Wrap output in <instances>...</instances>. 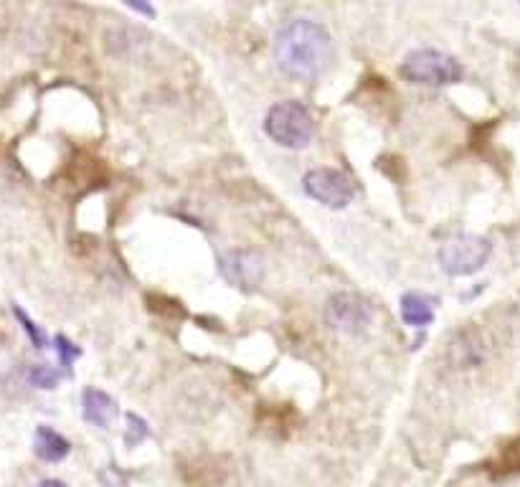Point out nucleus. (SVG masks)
I'll list each match as a JSON object with an SVG mask.
<instances>
[{
  "label": "nucleus",
  "instance_id": "1",
  "mask_svg": "<svg viewBox=\"0 0 520 487\" xmlns=\"http://www.w3.org/2000/svg\"><path fill=\"white\" fill-rule=\"evenodd\" d=\"M335 46L330 33L310 18H295L274 39V59L295 82H315L330 69Z\"/></svg>",
  "mask_w": 520,
  "mask_h": 487
},
{
  "label": "nucleus",
  "instance_id": "2",
  "mask_svg": "<svg viewBox=\"0 0 520 487\" xmlns=\"http://www.w3.org/2000/svg\"><path fill=\"white\" fill-rule=\"evenodd\" d=\"M399 74L409 84H419V87H449V84L462 82L465 69L452 54L437 49H416L401 61Z\"/></svg>",
  "mask_w": 520,
  "mask_h": 487
},
{
  "label": "nucleus",
  "instance_id": "3",
  "mask_svg": "<svg viewBox=\"0 0 520 487\" xmlns=\"http://www.w3.org/2000/svg\"><path fill=\"white\" fill-rule=\"evenodd\" d=\"M264 130L282 148L300 150L310 145L312 135H315V120H312L305 104L297 102V99H285L267 112Z\"/></svg>",
  "mask_w": 520,
  "mask_h": 487
},
{
  "label": "nucleus",
  "instance_id": "4",
  "mask_svg": "<svg viewBox=\"0 0 520 487\" xmlns=\"http://www.w3.org/2000/svg\"><path fill=\"white\" fill-rule=\"evenodd\" d=\"M493 254V241L477 234H460L444 241L437 259L439 267L452 277H470L488 264Z\"/></svg>",
  "mask_w": 520,
  "mask_h": 487
},
{
  "label": "nucleus",
  "instance_id": "5",
  "mask_svg": "<svg viewBox=\"0 0 520 487\" xmlns=\"http://www.w3.org/2000/svg\"><path fill=\"white\" fill-rule=\"evenodd\" d=\"M325 323L345 335L366 333L368 325L373 323V307L363 297L340 292V295L330 297L325 305Z\"/></svg>",
  "mask_w": 520,
  "mask_h": 487
},
{
  "label": "nucleus",
  "instance_id": "6",
  "mask_svg": "<svg viewBox=\"0 0 520 487\" xmlns=\"http://www.w3.org/2000/svg\"><path fill=\"white\" fill-rule=\"evenodd\" d=\"M305 193L328 208H345L356 196V186L343 170L315 168L305 176Z\"/></svg>",
  "mask_w": 520,
  "mask_h": 487
},
{
  "label": "nucleus",
  "instance_id": "7",
  "mask_svg": "<svg viewBox=\"0 0 520 487\" xmlns=\"http://www.w3.org/2000/svg\"><path fill=\"white\" fill-rule=\"evenodd\" d=\"M219 272L231 287L252 292L264 282L267 264H264V257L259 252H252V249H234V252H226L224 257H221Z\"/></svg>",
  "mask_w": 520,
  "mask_h": 487
},
{
  "label": "nucleus",
  "instance_id": "8",
  "mask_svg": "<svg viewBox=\"0 0 520 487\" xmlns=\"http://www.w3.org/2000/svg\"><path fill=\"white\" fill-rule=\"evenodd\" d=\"M82 406H84V419H87L89 424H94V427L107 429L112 422H115L117 401L112 399L110 394H104V391L99 389L84 391Z\"/></svg>",
  "mask_w": 520,
  "mask_h": 487
},
{
  "label": "nucleus",
  "instance_id": "9",
  "mask_svg": "<svg viewBox=\"0 0 520 487\" xmlns=\"http://www.w3.org/2000/svg\"><path fill=\"white\" fill-rule=\"evenodd\" d=\"M434 305H437L434 297L419 295V292H406L399 305L401 320L411 325V328H427L434 320Z\"/></svg>",
  "mask_w": 520,
  "mask_h": 487
},
{
  "label": "nucleus",
  "instance_id": "10",
  "mask_svg": "<svg viewBox=\"0 0 520 487\" xmlns=\"http://www.w3.org/2000/svg\"><path fill=\"white\" fill-rule=\"evenodd\" d=\"M33 452L44 462H61L72 452V444L66 442L59 432L41 424V427L36 429V437H33Z\"/></svg>",
  "mask_w": 520,
  "mask_h": 487
},
{
  "label": "nucleus",
  "instance_id": "11",
  "mask_svg": "<svg viewBox=\"0 0 520 487\" xmlns=\"http://www.w3.org/2000/svg\"><path fill=\"white\" fill-rule=\"evenodd\" d=\"M28 381H31L33 386H39V389H56L61 381V376L56 368L44 366V363H41V366L31 368V373H28Z\"/></svg>",
  "mask_w": 520,
  "mask_h": 487
},
{
  "label": "nucleus",
  "instance_id": "12",
  "mask_svg": "<svg viewBox=\"0 0 520 487\" xmlns=\"http://www.w3.org/2000/svg\"><path fill=\"white\" fill-rule=\"evenodd\" d=\"M56 353H59V358H61V366H66V368L72 366L74 358L82 356V351H79L74 343H69L66 335H56Z\"/></svg>",
  "mask_w": 520,
  "mask_h": 487
},
{
  "label": "nucleus",
  "instance_id": "13",
  "mask_svg": "<svg viewBox=\"0 0 520 487\" xmlns=\"http://www.w3.org/2000/svg\"><path fill=\"white\" fill-rule=\"evenodd\" d=\"M13 312H16V315H18V320H21V323H23V330H26V333L31 335L33 345H36V348H44V345H46V340H44V333H41V330L36 328V325H33L31 320H28V315H26V312H23L21 307H13Z\"/></svg>",
  "mask_w": 520,
  "mask_h": 487
},
{
  "label": "nucleus",
  "instance_id": "14",
  "mask_svg": "<svg viewBox=\"0 0 520 487\" xmlns=\"http://www.w3.org/2000/svg\"><path fill=\"white\" fill-rule=\"evenodd\" d=\"M127 422H130V434H127V442H143L148 437V424L135 414H127Z\"/></svg>",
  "mask_w": 520,
  "mask_h": 487
},
{
  "label": "nucleus",
  "instance_id": "15",
  "mask_svg": "<svg viewBox=\"0 0 520 487\" xmlns=\"http://www.w3.org/2000/svg\"><path fill=\"white\" fill-rule=\"evenodd\" d=\"M132 11H140V13H148V16H153V8L150 6H143V3H130Z\"/></svg>",
  "mask_w": 520,
  "mask_h": 487
},
{
  "label": "nucleus",
  "instance_id": "16",
  "mask_svg": "<svg viewBox=\"0 0 520 487\" xmlns=\"http://www.w3.org/2000/svg\"><path fill=\"white\" fill-rule=\"evenodd\" d=\"M39 487H66V482H61V480H44V482H39Z\"/></svg>",
  "mask_w": 520,
  "mask_h": 487
}]
</instances>
